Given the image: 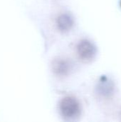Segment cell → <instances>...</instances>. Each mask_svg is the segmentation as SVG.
Returning a JSON list of instances; mask_svg holds the SVG:
<instances>
[{"label": "cell", "mask_w": 121, "mask_h": 122, "mask_svg": "<svg viewBox=\"0 0 121 122\" xmlns=\"http://www.w3.org/2000/svg\"><path fill=\"white\" fill-rule=\"evenodd\" d=\"M59 110L62 117L66 119H74L81 114V106L76 99L66 97L59 103Z\"/></svg>", "instance_id": "1"}, {"label": "cell", "mask_w": 121, "mask_h": 122, "mask_svg": "<svg viewBox=\"0 0 121 122\" xmlns=\"http://www.w3.org/2000/svg\"><path fill=\"white\" fill-rule=\"evenodd\" d=\"M77 52L81 59L85 61H90L96 56L97 49L91 41L83 39L77 46Z\"/></svg>", "instance_id": "2"}, {"label": "cell", "mask_w": 121, "mask_h": 122, "mask_svg": "<svg viewBox=\"0 0 121 122\" xmlns=\"http://www.w3.org/2000/svg\"><path fill=\"white\" fill-rule=\"evenodd\" d=\"M71 64L68 61L62 59L58 58L54 59L52 62V69L53 71L58 76H63L67 75L71 70Z\"/></svg>", "instance_id": "3"}, {"label": "cell", "mask_w": 121, "mask_h": 122, "mask_svg": "<svg viewBox=\"0 0 121 122\" xmlns=\"http://www.w3.org/2000/svg\"><path fill=\"white\" fill-rule=\"evenodd\" d=\"M114 88L113 81L104 76L101 79L97 86V92L104 97H109L113 94Z\"/></svg>", "instance_id": "4"}, {"label": "cell", "mask_w": 121, "mask_h": 122, "mask_svg": "<svg viewBox=\"0 0 121 122\" xmlns=\"http://www.w3.org/2000/svg\"><path fill=\"white\" fill-rule=\"evenodd\" d=\"M74 24L73 18L68 14H62L58 16L56 20L57 27L59 31L66 32L71 29Z\"/></svg>", "instance_id": "5"}, {"label": "cell", "mask_w": 121, "mask_h": 122, "mask_svg": "<svg viewBox=\"0 0 121 122\" xmlns=\"http://www.w3.org/2000/svg\"></svg>", "instance_id": "6"}]
</instances>
